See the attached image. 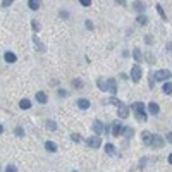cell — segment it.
<instances>
[{
	"label": "cell",
	"instance_id": "obj_1",
	"mask_svg": "<svg viewBox=\"0 0 172 172\" xmlns=\"http://www.w3.org/2000/svg\"><path fill=\"white\" fill-rule=\"evenodd\" d=\"M133 110L136 112V119L139 120V122H145V120H146L145 103H143V102H134V103H133Z\"/></svg>",
	"mask_w": 172,
	"mask_h": 172
},
{
	"label": "cell",
	"instance_id": "obj_2",
	"mask_svg": "<svg viewBox=\"0 0 172 172\" xmlns=\"http://www.w3.org/2000/svg\"><path fill=\"white\" fill-rule=\"evenodd\" d=\"M170 77H172V72L169 71V69H160V71H157V72L153 74L155 81H167V79H170Z\"/></svg>",
	"mask_w": 172,
	"mask_h": 172
},
{
	"label": "cell",
	"instance_id": "obj_3",
	"mask_svg": "<svg viewBox=\"0 0 172 172\" xmlns=\"http://www.w3.org/2000/svg\"><path fill=\"white\" fill-rule=\"evenodd\" d=\"M141 74H143V71H141V65L139 64H134L131 67V79H133V83L141 81Z\"/></svg>",
	"mask_w": 172,
	"mask_h": 172
},
{
	"label": "cell",
	"instance_id": "obj_4",
	"mask_svg": "<svg viewBox=\"0 0 172 172\" xmlns=\"http://www.w3.org/2000/svg\"><path fill=\"white\" fill-rule=\"evenodd\" d=\"M117 115H119L120 119H127L129 117V107L124 102H120L119 105H117Z\"/></svg>",
	"mask_w": 172,
	"mask_h": 172
},
{
	"label": "cell",
	"instance_id": "obj_5",
	"mask_svg": "<svg viewBox=\"0 0 172 172\" xmlns=\"http://www.w3.org/2000/svg\"><path fill=\"white\" fill-rule=\"evenodd\" d=\"M100 143H102V139H100V134H96V136H91L86 139V145L91 146V148H100Z\"/></svg>",
	"mask_w": 172,
	"mask_h": 172
},
{
	"label": "cell",
	"instance_id": "obj_6",
	"mask_svg": "<svg viewBox=\"0 0 172 172\" xmlns=\"http://www.w3.org/2000/svg\"><path fill=\"white\" fill-rule=\"evenodd\" d=\"M91 129L95 131V134H102L105 129H103V122L102 120H95L93 124H91Z\"/></svg>",
	"mask_w": 172,
	"mask_h": 172
},
{
	"label": "cell",
	"instance_id": "obj_7",
	"mask_svg": "<svg viewBox=\"0 0 172 172\" xmlns=\"http://www.w3.org/2000/svg\"><path fill=\"white\" fill-rule=\"evenodd\" d=\"M122 127H124V126L120 124V122H112V134H114V136L122 134Z\"/></svg>",
	"mask_w": 172,
	"mask_h": 172
},
{
	"label": "cell",
	"instance_id": "obj_8",
	"mask_svg": "<svg viewBox=\"0 0 172 172\" xmlns=\"http://www.w3.org/2000/svg\"><path fill=\"white\" fill-rule=\"evenodd\" d=\"M133 9L136 10L138 14H141V12H145L146 5H145V2H141V0H136V2L133 4Z\"/></svg>",
	"mask_w": 172,
	"mask_h": 172
},
{
	"label": "cell",
	"instance_id": "obj_9",
	"mask_svg": "<svg viewBox=\"0 0 172 172\" xmlns=\"http://www.w3.org/2000/svg\"><path fill=\"white\" fill-rule=\"evenodd\" d=\"M151 146H153V148H162V146H163V139H162V136L155 134V136H153V141H151Z\"/></svg>",
	"mask_w": 172,
	"mask_h": 172
},
{
	"label": "cell",
	"instance_id": "obj_10",
	"mask_svg": "<svg viewBox=\"0 0 172 172\" xmlns=\"http://www.w3.org/2000/svg\"><path fill=\"white\" fill-rule=\"evenodd\" d=\"M90 100H86V98H79L77 100V107L81 108V110H88V108H90Z\"/></svg>",
	"mask_w": 172,
	"mask_h": 172
},
{
	"label": "cell",
	"instance_id": "obj_11",
	"mask_svg": "<svg viewBox=\"0 0 172 172\" xmlns=\"http://www.w3.org/2000/svg\"><path fill=\"white\" fill-rule=\"evenodd\" d=\"M148 112L150 114H153V115H157L160 112V107H158V103H155V102H150L148 103Z\"/></svg>",
	"mask_w": 172,
	"mask_h": 172
},
{
	"label": "cell",
	"instance_id": "obj_12",
	"mask_svg": "<svg viewBox=\"0 0 172 172\" xmlns=\"http://www.w3.org/2000/svg\"><path fill=\"white\" fill-rule=\"evenodd\" d=\"M34 98H36V102H38V103H47L48 102V96H47V93H45V91H38Z\"/></svg>",
	"mask_w": 172,
	"mask_h": 172
},
{
	"label": "cell",
	"instance_id": "obj_13",
	"mask_svg": "<svg viewBox=\"0 0 172 172\" xmlns=\"http://www.w3.org/2000/svg\"><path fill=\"white\" fill-rule=\"evenodd\" d=\"M107 84H108V91H110L112 95L117 93V83L115 79H107Z\"/></svg>",
	"mask_w": 172,
	"mask_h": 172
},
{
	"label": "cell",
	"instance_id": "obj_14",
	"mask_svg": "<svg viewBox=\"0 0 172 172\" xmlns=\"http://www.w3.org/2000/svg\"><path fill=\"white\" fill-rule=\"evenodd\" d=\"M4 59H5V62H9V64H14L17 60V57H16V53H12V52H5Z\"/></svg>",
	"mask_w": 172,
	"mask_h": 172
},
{
	"label": "cell",
	"instance_id": "obj_15",
	"mask_svg": "<svg viewBox=\"0 0 172 172\" xmlns=\"http://www.w3.org/2000/svg\"><path fill=\"white\" fill-rule=\"evenodd\" d=\"M141 138H143V141H145V145H148V146H151V141H153V134H150V133H143L141 134Z\"/></svg>",
	"mask_w": 172,
	"mask_h": 172
},
{
	"label": "cell",
	"instance_id": "obj_16",
	"mask_svg": "<svg viewBox=\"0 0 172 172\" xmlns=\"http://www.w3.org/2000/svg\"><path fill=\"white\" fill-rule=\"evenodd\" d=\"M19 107H21L22 110H28V108H31V100H28V98H22L21 102H19Z\"/></svg>",
	"mask_w": 172,
	"mask_h": 172
},
{
	"label": "cell",
	"instance_id": "obj_17",
	"mask_svg": "<svg viewBox=\"0 0 172 172\" xmlns=\"http://www.w3.org/2000/svg\"><path fill=\"white\" fill-rule=\"evenodd\" d=\"M45 148H47L50 153H55V151H57V145L53 141H45Z\"/></svg>",
	"mask_w": 172,
	"mask_h": 172
},
{
	"label": "cell",
	"instance_id": "obj_18",
	"mask_svg": "<svg viewBox=\"0 0 172 172\" xmlns=\"http://www.w3.org/2000/svg\"><path fill=\"white\" fill-rule=\"evenodd\" d=\"M162 91H163L165 95H172V83H169V81H165V83H163Z\"/></svg>",
	"mask_w": 172,
	"mask_h": 172
},
{
	"label": "cell",
	"instance_id": "obj_19",
	"mask_svg": "<svg viewBox=\"0 0 172 172\" xmlns=\"http://www.w3.org/2000/svg\"><path fill=\"white\" fill-rule=\"evenodd\" d=\"M96 86H98L100 91H108V84H107V81H103V79H98V81H96Z\"/></svg>",
	"mask_w": 172,
	"mask_h": 172
},
{
	"label": "cell",
	"instance_id": "obj_20",
	"mask_svg": "<svg viewBox=\"0 0 172 172\" xmlns=\"http://www.w3.org/2000/svg\"><path fill=\"white\" fill-rule=\"evenodd\" d=\"M28 7L31 10H38L40 9V0H28Z\"/></svg>",
	"mask_w": 172,
	"mask_h": 172
},
{
	"label": "cell",
	"instance_id": "obj_21",
	"mask_svg": "<svg viewBox=\"0 0 172 172\" xmlns=\"http://www.w3.org/2000/svg\"><path fill=\"white\" fill-rule=\"evenodd\" d=\"M155 9H157V12L160 14V17H162L163 21H167L169 17H167V14H165V10L162 9V5H160V4H157V5H155Z\"/></svg>",
	"mask_w": 172,
	"mask_h": 172
},
{
	"label": "cell",
	"instance_id": "obj_22",
	"mask_svg": "<svg viewBox=\"0 0 172 172\" xmlns=\"http://www.w3.org/2000/svg\"><path fill=\"white\" fill-rule=\"evenodd\" d=\"M133 57H134V60H136V62H141V59H143L141 50H139V48H134V50H133Z\"/></svg>",
	"mask_w": 172,
	"mask_h": 172
},
{
	"label": "cell",
	"instance_id": "obj_23",
	"mask_svg": "<svg viewBox=\"0 0 172 172\" xmlns=\"http://www.w3.org/2000/svg\"><path fill=\"white\" fill-rule=\"evenodd\" d=\"M33 41L36 43V48H38L40 52H45V45H43V43L38 40V36H36V34H34V36H33Z\"/></svg>",
	"mask_w": 172,
	"mask_h": 172
},
{
	"label": "cell",
	"instance_id": "obj_24",
	"mask_svg": "<svg viewBox=\"0 0 172 172\" xmlns=\"http://www.w3.org/2000/svg\"><path fill=\"white\" fill-rule=\"evenodd\" d=\"M105 151H107V155H114L115 153V146L112 145V143H107L105 145Z\"/></svg>",
	"mask_w": 172,
	"mask_h": 172
},
{
	"label": "cell",
	"instance_id": "obj_25",
	"mask_svg": "<svg viewBox=\"0 0 172 172\" xmlns=\"http://www.w3.org/2000/svg\"><path fill=\"white\" fill-rule=\"evenodd\" d=\"M136 22H138V24H141V26H145L146 22H148V19H146L145 14H139V16H138V19H136Z\"/></svg>",
	"mask_w": 172,
	"mask_h": 172
},
{
	"label": "cell",
	"instance_id": "obj_26",
	"mask_svg": "<svg viewBox=\"0 0 172 172\" xmlns=\"http://www.w3.org/2000/svg\"><path fill=\"white\" fill-rule=\"evenodd\" d=\"M122 134H124L126 138H131L133 136V129L127 127V126H124V127H122Z\"/></svg>",
	"mask_w": 172,
	"mask_h": 172
},
{
	"label": "cell",
	"instance_id": "obj_27",
	"mask_svg": "<svg viewBox=\"0 0 172 172\" xmlns=\"http://www.w3.org/2000/svg\"><path fill=\"white\" fill-rule=\"evenodd\" d=\"M72 86H74V88H77V90H81V88H83V81H81V79H72Z\"/></svg>",
	"mask_w": 172,
	"mask_h": 172
},
{
	"label": "cell",
	"instance_id": "obj_28",
	"mask_svg": "<svg viewBox=\"0 0 172 172\" xmlns=\"http://www.w3.org/2000/svg\"><path fill=\"white\" fill-rule=\"evenodd\" d=\"M71 139H72V141H76V143H81V141H83V138L79 136V134H77V133L71 134Z\"/></svg>",
	"mask_w": 172,
	"mask_h": 172
},
{
	"label": "cell",
	"instance_id": "obj_29",
	"mask_svg": "<svg viewBox=\"0 0 172 172\" xmlns=\"http://www.w3.org/2000/svg\"><path fill=\"white\" fill-rule=\"evenodd\" d=\"M47 126H48L50 131H55V129H57V124L53 122V120H47Z\"/></svg>",
	"mask_w": 172,
	"mask_h": 172
},
{
	"label": "cell",
	"instance_id": "obj_30",
	"mask_svg": "<svg viewBox=\"0 0 172 172\" xmlns=\"http://www.w3.org/2000/svg\"><path fill=\"white\" fill-rule=\"evenodd\" d=\"M79 4H81L83 7H90V5H91V0H79Z\"/></svg>",
	"mask_w": 172,
	"mask_h": 172
},
{
	"label": "cell",
	"instance_id": "obj_31",
	"mask_svg": "<svg viewBox=\"0 0 172 172\" xmlns=\"http://www.w3.org/2000/svg\"><path fill=\"white\" fill-rule=\"evenodd\" d=\"M12 2H14V0H2V7H9Z\"/></svg>",
	"mask_w": 172,
	"mask_h": 172
},
{
	"label": "cell",
	"instance_id": "obj_32",
	"mask_svg": "<svg viewBox=\"0 0 172 172\" xmlns=\"http://www.w3.org/2000/svg\"><path fill=\"white\" fill-rule=\"evenodd\" d=\"M14 133H16V136H24V131H22L21 127H17L16 131H14Z\"/></svg>",
	"mask_w": 172,
	"mask_h": 172
},
{
	"label": "cell",
	"instance_id": "obj_33",
	"mask_svg": "<svg viewBox=\"0 0 172 172\" xmlns=\"http://www.w3.org/2000/svg\"><path fill=\"white\" fill-rule=\"evenodd\" d=\"M4 170H7V172H14V170H17V169L14 167V165H7V167L4 169Z\"/></svg>",
	"mask_w": 172,
	"mask_h": 172
},
{
	"label": "cell",
	"instance_id": "obj_34",
	"mask_svg": "<svg viewBox=\"0 0 172 172\" xmlns=\"http://www.w3.org/2000/svg\"><path fill=\"white\" fill-rule=\"evenodd\" d=\"M59 96H67V91H65V90H59Z\"/></svg>",
	"mask_w": 172,
	"mask_h": 172
},
{
	"label": "cell",
	"instance_id": "obj_35",
	"mask_svg": "<svg viewBox=\"0 0 172 172\" xmlns=\"http://www.w3.org/2000/svg\"><path fill=\"white\" fill-rule=\"evenodd\" d=\"M84 24H86V28H88V29H93V24H91V21H86Z\"/></svg>",
	"mask_w": 172,
	"mask_h": 172
},
{
	"label": "cell",
	"instance_id": "obj_36",
	"mask_svg": "<svg viewBox=\"0 0 172 172\" xmlns=\"http://www.w3.org/2000/svg\"><path fill=\"white\" fill-rule=\"evenodd\" d=\"M33 28H34V31H40V26H38L36 21H33Z\"/></svg>",
	"mask_w": 172,
	"mask_h": 172
},
{
	"label": "cell",
	"instance_id": "obj_37",
	"mask_svg": "<svg viewBox=\"0 0 172 172\" xmlns=\"http://www.w3.org/2000/svg\"><path fill=\"white\" fill-rule=\"evenodd\" d=\"M60 16H62V19H67V16H69V14L65 12V10H62V12H60Z\"/></svg>",
	"mask_w": 172,
	"mask_h": 172
},
{
	"label": "cell",
	"instance_id": "obj_38",
	"mask_svg": "<svg viewBox=\"0 0 172 172\" xmlns=\"http://www.w3.org/2000/svg\"><path fill=\"white\" fill-rule=\"evenodd\" d=\"M167 139H169V143H172V134H170V133L167 134Z\"/></svg>",
	"mask_w": 172,
	"mask_h": 172
},
{
	"label": "cell",
	"instance_id": "obj_39",
	"mask_svg": "<svg viewBox=\"0 0 172 172\" xmlns=\"http://www.w3.org/2000/svg\"><path fill=\"white\" fill-rule=\"evenodd\" d=\"M167 50H170V52H172V43H167Z\"/></svg>",
	"mask_w": 172,
	"mask_h": 172
},
{
	"label": "cell",
	"instance_id": "obj_40",
	"mask_svg": "<svg viewBox=\"0 0 172 172\" xmlns=\"http://www.w3.org/2000/svg\"><path fill=\"white\" fill-rule=\"evenodd\" d=\"M117 2H119L120 5H126V0H117Z\"/></svg>",
	"mask_w": 172,
	"mask_h": 172
},
{
	"label": "cell",
	"instance_id": "obj_41",
	"mask_svg": "<svg viewBox=\"0 0 172 172\" xmlns=\"http://www.w3.org/2000/svg\"><path fill=\"white\" fill-rule=\"evenodd\" d=\"M169 163H170V165H172V153L169 155Z\"/></svg>",
	"mask_w": 172,
	"mask_h": 172
}]
</instances>
